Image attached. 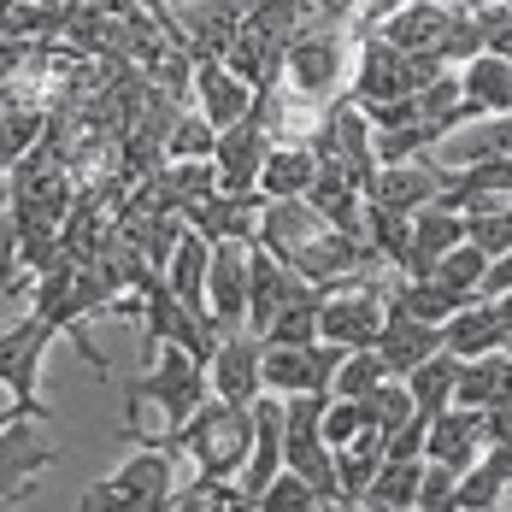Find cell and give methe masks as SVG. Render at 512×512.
Returning <instances> with one entry per match:
<instances>
[{"instance_id": "cell-1", "label": "cell", "mask_w": 512, "mask_h": 512, "mask_svg": "<svg viewBox=\"0 0 512 512\" xmlns=\"http://www.w3.org/2000/svg\"><path fill=\"white\" fill-rule=\"evenodd\" d=\"M206 395H212V365H206L201 354H189V348H177V342L148 348V371L124 389V407L136 412V407L154 401V412L165 418V430H136L130 442H159V436L183 430V424L201 412Z\"/></svg>"}, {"instance_id": "cell-2", "label": "cell", "mask_w": 512, "mask_h": 512, "mask_svg": "<svg viewBox=\"0 0 512 512\" xmlns=\"http://www.w3.org/2000/svg\"><path fill=\"white\" fill-rule=\"evenodd\" d=\"M159 448L189 454L195 471H212V477H242L248 460H254V407H236L224 395H206L201 412L183 430L159 436Z\"/></svg>"}, {"instance_id": "cell-3", "label": "cell", "mask_w": 512, "mask_h": 512, "mask_svg": "<svg viewBox=\"0 0 512 512\" xmlns=\"http://www.w3.org/2000/svg\"><path fill=\"white\" fill-rule=\"evenodd\" d=\"M53 330L42 312H6V336H0V383H6V418H36L53 424V407H42V359L53 348Z\"/></svg>"}, {"instance_id": "cell-4", "label": "cell", "mask_w": 512, "mask_h": 512, "mask_svg": "<svg viewBox=\"0 0 512 512\" xmlns=\"http://www.w3.org/2000/svg\"><path fill=\"white\" fill-rule=\"evenodd\" d=\"M171 460H177V448H159V442H136V454L118 465V471H106L101 483H89L83 495H77V507L83 512H154L171 501V489H177V477H171Z\"/></svg>"}, {"instance_id": "cell-5", "label": "cell", "mask_w": 512, "mask_h": 512, "mask_svg": "<svg viewBox=\"0 0 512 512\" xmlns=\"http://www.w3.org/2000/svg\"><path fill=\"white\" fill-rule=\"evenodd\" d=\"M389 265H371L348 283H336L324 295V318H318V336L336 342V348H377L383 324H389Z\"/></svg>"}, {"instance_id": "cell-6", "label": "cell", "mask_w": 512, "mask_h": 512, "mask_svg": "<svg viewBox=\"0 0 512 512\" xmlns=\"http://www.w3.org/2000/svg\"><path fill=\"white\" fill-rule=\"evenodd\" d=\"M354 30L348 24H301V36L289 42V83L307 89L312 101H336L348 95V71H354Z\"/></svg>"}, {"instance_id": "cell-7", "label": "cell", "mask_w": 512, "mask_h": 512, "mask_svg": "<svg viewBox=\"0 0 512 512\" xmlns=\"http://www.w3.org/2000/svg\"><path fill=\"white\" fill-rule=\"evenodd\" d=\"M348 348H336V342H301V348H271L265 342V389L271 395H318V389H330L336 383V365H342Z\"/></svg>"}, {"instance_id": "cell-8", "label": "cell", "mask_w": 512, "mask_h": 512, "mask_svg": "<svg viewBox=\"0 0 512 512\" xmlns=\"http://www.w3.org/2000/svg\"><path fill=\"white\" fill-rule=\"evenodd\" d=\"M212 395L236 401V407H254L265 395V336L254 330H230L212 354Z\"/></svg>"}, {"instance_id": "cell-9", "label": "cell", "mask_w": 512, "mask_h": 512, "mask_svg": "<svg viewBox=\"0 0 512 512\" xmlns=\"http://www.w3.org/2000/svg\"><path fill=\"white\" fill-rule=\"evenodd\" d=\"M248 248L254 242H212V271H206V307L212 324L230 336V330H248Z\"/></svg>"}, {"instance_id": "cell-10", "label": "cell", "mask_w": 512, "mask_h": 512, "mask_svg": "<svg viewBox=\"0 0 512 512\" xmlns=\"http://www.w3.org/2000/svg\"><path fill=\"white\" fill-rule=\"evenodd\" d=\"M301 289H307V277H301L289 259H277L265 242L248 248V330H254V336H265V324L289 307Z\"/></svg>"}, {"instance_id": "cell-11", "label": "cell", "mask_w": 512, "mask_h": 512, "mask_svg": "<svg viewBox=\"0 0 512 512\" xmlns=\"http://www.w3.org/2000/svg\"><path fill=\"white\" fill-rule=\"evenodd\" d=\"M265 154H271V130L259 124V112H248L242 124H230V130H218V189H230V195H254L259 189V171H265Z\"/></svg>"}, {"instance_id": "cell-12", "label": "cell", "mask_w": 512, "mask_h": 512, "mask_svg": "<svg viewBox=\"0 0 512 512\" xmlns=\"http://www.w3.org/2000/svg\"><path fill=\"white\" fill-rule=\"evenodd\" d=\"M442 189H448V165H436V159H407V165H383L377 171V183H371V206H389V212H424V206L442 201Z\"/></svg>"}, {"instance_id": "cell-13", "label": "cell", "mask_w": 512, "mask_h": 512, "mask_svg": "<svg viewBox=\"0 0 512 512\" xmlns=\"http://www.w3.org/2000/svg\"><path fill=\"white\" fill-rule=\"evenodd\" d=\"M254 112H259V124L271 130V142H312L318 124H324V112H330V101H312L307 89H295V83L283 77V83L259 89Z\"/></svg>"}, {"instance_id": "cell-14", "label": "cell", "mask_w": 512, "mask_h": 512, "mask_svg": "<svg viewBox=\"0 0 512 512\" xmlns=\"http://www.w3.org/2000/svg\"><path fill=\"white\" fill-rule=\"evenodd\" d=\"M324 230H330V218H324L307 195H277V201H265V212H259V242L277 259H295L312 236H324Z\"/></svg>"}, {"instance_id": "cell-15", "label": "cell", "mask_w": 512, "mask_h": 512, "mask_svg": "<svg viewBox=\"0 0 512 512\" xmlns=\"http://www.w3.org/2000/svg\"><path fill=\"white\" fill-rule=\"evenodd\" d=\"M254 101H259V89L248 77H236L224 59H201V65H195V106H201L218 130L242 124V118L254 112Z\"/></svg>"}, {"instance_id": "cell-16", "label": "cell", "mask_w": 512, "mask_h": 512, "mask_svg": "<svg viewBox=\"0 0 512 512\" xmlns=\"http://www.w3.org/2000/svg\"><path fill=\"white\" fill-rule=\"evenodd\" d=\"M483 454H489V442H483V407H442V412H436L424 460L454 465V471H471Z\"/></svg>"}, {"instance_id": "cell-17", "label": "cell", "mask_w": 512, "mask_h": 512, "mask_svg": "<svg viewBox=\"0 0 512 512\" xmlns=\"http://www.w3.org/2000/svg\"><path fill=\"white\" fill-rule=\"evenodd\" d=\"M259 212H265V189H254V195L218 189V195H206L189 212V224L201 230L206 242H259Z\"/></svg>"}, {"instance_id": "cell-18", "label": "cell", "mask_w": 512, "mask_h": 512, "mask_svg": "<svg viewBox=\"0 0 512 512\" xmlns=\"http://www.w3.org/2000/svg\"><path fill=\"white\" fill-rule=\"evenodd\" d=\"M442 348H448V342H442V324H430V318H418V312L389 307V324H383V336H377V354L389 359L395 377H412L424 359L442 354Z\"/></svg>"}, {"instance_id": "cell-19", "label": "cell", "mask_w": 512, "mask_h": 512, "mask_svg": "<svg viewBox=\"0 0 512 512\" xmlns=\"http://www.w3.org/2000/svg\"><path fill=\"white\" fill-rule=\"evenodd\" d=\"M507 336H512L507 312L495 307L489 295H483V301H471V307H460L448 324H442V342H448V354H460V359L501 354V348H507Z\"/></svg>"}, {"instance_id": "cell-20", "label": "cell", "mask_w": 512, "mask_h": 512, "mask_svg": "<svg viewBox=\"0 0 512 512\" xmlns=\"http://www.w3.org/2000/svg\"><path fill=\"white\" fill-rule=\"evenodd\" d=\"M454 18H460V6H442V0H407L395 18H383L377 30L395 42V48L407 53H442L448 42V30H454Z\"/></svg>"}, {"instance_id": "cell-21", "label": "cell", "mask_w": 512, "mask_h": 512, "mask_svg": "<svg viewBox=\"0 0 512 512\" xmlns=\"http://www.w3.org/2000/svg\"><path fill=\"white\" fill-rule=\"evenodd\" d=\"M465 242V212L454 206H424V212H412V254L401 265V277H430L436 271V259L448 254V248H460Z\"/></svg>"}, {"instance_id": "cell-22", "label": "cell", "mask_w": 512, "mask_h": 512, "mask_svg": "<svg viewBox=\"0 0 512 512\" xmlns=\"http://www.w3.org/2000/svg\"><path fill=\"white\" fill-rule=\"evenodd\" d=\"M283 395H259L254 401V460H248V471H242V489H248V507H254L259 495H265V483L283 471Z\"/></svg>"}, {"instance_id": "cell-23", "label": "cell", "mask_w": 512, "mask_h": 512, "mask_svg": "<svg viewBox=\"0 0 512 512\" xmlns=\"http://www.w3.org/2000/svg\"><path fill=\"white\" fill-rule=\"evenodd\" d=\"M312 183H318V148H312V142H271L265 171H259L265 201H277V195H307Z\"/></svg>"}, {"instance_id": "cell-24", "label": "cell", "mask_w": 512, "mask_h": 512, "mask_svg": "<svg viewBox=\"0 0 512 512\" xmlns=\"http://www.w3.org/2000/svg\"><path fill=\"white\" fill-rule=\"evenodd\" d=\"M30 424L36 418H6V507H24L36 495V471L53 460L48 448H30Z\"/></svg>"}, {"instance_id": "cell-25", "label": "cell", "mask_w": 512, "mask_h": 512, "mask_svg": "<svg viewBox=\"0 0 512 512\" xmlns=\"http://www.w3.org/2000/svg\"><path fill=\"white\" fill-rule=\"evenodd\" d=\"M512 401V354H477L460 359V389H454V407H495Z\"/></svg>"}, {"instance_id": "cell-26", "label": "cell", "mask_w": 512, "mask_h": 512, "mask_svg": "<svg viewBox=\"0 0 512 512\" xmlns=\"http://www.w3.org/2000/svg\"><path fill=\"white\" fill-rule=\"evenodd\" d=\"M383 460H389V436H383L377 424H365L354 442H342V448H336V465H342V495H348V507H359V501H365V489H371V477L383 471Z\"/></svg>"}, {"instance_id": "cell-27", "label": "cell", "mask_w": 512, "mask_h": 512, "mask_svg": "<svg viewBox=\"0 0 512 512\" xmlns=\"http://www.w3.org/2000/svg\"><path fill=\"white\" fill-rule=\"evenodd\" d=\"M460 83H465V101L483 118L512 112V53H477L471 65H460Z\"/></svg>"}, {"instance_id": "cell-28", "label": "cell", "mask_w": 512, "mask_h": 512, "mask_svg": "<svg viewBox=\"0 0 512 512\" xmlns=\"http://www.w3.org/2000/svg\"><path fill=\"white\" fill-rule=\"evenodd\" d=\"M324 295L330 289H318V283H307L289 307L277 312L271 324H265V342L271 348H301V342H318V318H324Z\"/></svg>"}, {"instance_id": "cell-29", "label": "cell", "mask_w": 512, "mask_h": 512, "mask_svg": "<svg viewBox=\"0 0 512 512\" xmlns=\"http://www.w3.org/2000/svg\"><path fill=\"white\" fill-rule=\"evenodd\" d=\"M418 489H424V460H383V471L371 477V489H365L359 507L407 512V507H418Z\"/></svg>"}, {"instance_id": "cell-30", "label": "cell", "mask_w": 512, "mask_h": 512, "mask_svg": "<svg viewBox=\"0 0 512 512\" xmlns=\"http://www.w3.org/2000/svg\"><path fill=\"white\" fill-rule=\"evenodd\" d=\"M407 389H412V401H418V412H430V418H436L442 407H454V389H460V354H448V348L430 354L407 377Z\"/></svg>"}, {"instance_id": "cell-31", "label": "cell", "mask_w": 512, "mask_h": 512, "mask_svg": "<svg viewBox=\"0 0 512 512\" xmlns=\"http://www.w3.org/2000/svg\"><path fill=\"white\" fill-rule=\"evenodd\" d=\"M448 142H454V165H471V159H512V112H489V118L454 130Z\"/></svg>"}, {"instance_id": "cell-32", "label": "cell", "mask_w": 512, "mask_h": 512, "mask_svg": "<svg viewBox=\"0 0 512 512\" xmlns=\"http://www.w3.org/2000/svg\"><path fill=\"white\" fill-rule=\"evenodd\" d=\"M218 507H248L242 477H212V471H195V483L171 489V501H165V512H218Z\"/></svg>"}, {"instance_id": "cell-33", "label": "cell", "mask_w": 512, "mask_h": 512, "mask_svg": "<svg viewBox=\"0 0 512 512\" xmlns=\"http://www.w3.org/2000/svg\"><path fill=\"white\" fill-rule=\"evenodd\" d=\"M483 507H512L507 471L489 460V454L471 465V471H460V489H454V512H483Z\"/></svg>"}, {"instance_id": "cell-34", "label": "cell", "mask_w": 512, "mask_h": 512, "mask_svg": "<svg viewBox=\"0 0 512 512\" xmlns=\"http://www.w3.org/2000/svg\"><path fill=\"white\" fill-rule=\"evenodd\" d=\"M395 371H389V359L377 354V348H348L342 365H336V383H330V395H342V401H365L371 389H383Z\"/></svg>"}, {"instance_id": "cell-35", "label": "cell", "mask_w": 512, "mask_h": 512, "mask_svg": "<svg viewBox=\"0 0 512 512\" xmlns=\"http://www.w3.org/2000/svg\"><path fill=\"white\" fill-rule=\"evenodd\" d=\"M212 154H218V124L201 106H183L171 136H165V159H212Z\"/></svg>"}, {"instance_id": "cell-36", "label": "cell", "mask_w": 512, "mask_h": 512, "mask_svg": "<svg viewBox=\"0 0 512 512\" xmlns=\"http://www.w3.org/2000/svg\"><path fill=\"white\" fill-rule=\"evenodd\" d=\"M430 277H442L448 289H465V295H483V277H489V254L465 236L460 248H448V254L436 259V271Z\"/></svg>"}, {"instance_id": "cell-37", "label": "cell", "mask_w": 512, "mask_h": 512, "mask_svg": "<svg viewBox=\"0 0 512 512\" xmlns=\"http://www.w3.org/2000/svg\"><path fill=\"white\" fill-rule=\"evenodd\" d=\"M254 507L259 512H318V507H324V495L312 489L301 471H289V465H283V471L265 483V495H259Z\"/></svg>"}, {"instance_id": "cell-38", "label": "cell", "mask_w": 512, "mask_h": 512, "mask_svg": "<svg viewBox=\"0 0 512 512\" xmlns=\"http://www.w3.org/2000/svg\"><path fill=\"white\" fill-rule=\"evenodd\" d=\"M465 236L483 248V254H507L512 248V206H489V212H465Z\"/></svg>"}, {"instance_id": "cell-39", "label": "cell", "mask_w": 512, "mask_h": 512, "mask_svg": "<svg viewBox=\"0 0 512 512\" xmlns=\"http://www.w3.org/2000/svg\"><path fill=\"white\" fill-rule=\"evenodd\" d=\"M471 12H477V30H483V53H512V0H483Z\"/></svg>"}, {"instance_id": "cell-40", "label": "cell", "mask_w": 512, "mask_h": 512, "mask_svg": "<svg viewBox=\"0 0 512 512\" xmlns=\"http://www.w3.org/2000/svg\"><path fill=\"white\" fill-rule=\"evenodd\" d=\"M430 412H412L407 424H395V430H383L389 436V460H424V448H430Z\"/></svg>"}, {"instance_id": "cell-41", "label": "cell", "mask_w": 512, "mask_h": 512, "mask_svg": "<svg viewBox=\"0 0 512 512\" xmlns=\"http://www.w3.org/2000/svg\"><path fill=\"white\" fill-rule=\"evenodd\" d=\"M454 489H460V471H454V465L424 460V489H418V507H424V512H454Z\"/></svg>"}, {"instance_id": "cell-42", "label": "cell", "mask_w": 512, "mask_h": 512, "mask_svg": "<svg viewBox=\"0 0 512 512\" xmlns=\"http://www.w3.org/2000/svg\"><path fill=\"white\" fill-rule=\"evenodd\" d=\"M483 442H489V448H512V401L483 407Z\"/></svg>"}, {"instance_id": "cell-43", "label": "cell", "mask_w": 512, "mask_h": 512, "mask_svg": "<svg viewBox=\"0 0 512 512\" xmlns=\"http://www.w3.org/2000/svg\"><path fill=\"white\" fill-rule=\"evenodd\" d=\"M507 289H512V248L489 259V277H483V295H489V301H495V295H507Z\"/></svg>"}, {"instance_id": "cell-44", "label": "cell", "mask_w": 512, "mask_h": 512, "mask_svg": "<svg viewBox=\"0 0 512 512\" xmlns=\"http://www.w3.org/2000/svg\"><path fill=\"white\" fill-rule=\"evenodd\" d=\"M401 6H407V0H365V6H359V36H365V30H377V24H383V18H395V12H401Z\"/></svg>"}, {"instance_id": "cell-45", "label": "cell", "mask_w": 512, "mask_h": 512, "mask_svg": "<svg viewBox=\"0 0 512 512\" xmlns=\"http://www.w3.org/2000/svg\"><path fill=\"white\" fill-rule=\"evenodd\" d=\"M489 460L501 465V471H507V483H512V448H489Z\"/></svg>"}, {"instance_id": "cell-46", "label": "cell", "mask_w": 512, "mask_h": 512, "mask_svg": "<svg viewBox=\"0 0 512 512\" xmlns=\"http://www.w3.org/2000/svg\"><path fill=\"white\" fill-rule=\"evenodd\" d=\"M495 307L507 312V324H512V289H507V295H495Z\"/></svg>"}, {"instance_id": "cell-47", "label": "cell", "mask_w": 512, "mask_h": 512, "mask_svg": "<svg viewBox=\"0 0 512 512\" xmlns=\"http://www.w3.org/2000/svg\"><path fill=\"white\" fill-rule=\"evenodd\" d=\"M442 6H477V0H442Z\"/></svg>"}]
</instances>
